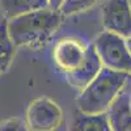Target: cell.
<instances>
[{
  "label": "cell",
  "instance_id": "6da1fadb",
  "mask_svg": "<svg viewBox=\"0 0 131 131\" xmlns=\"http://www.w3.org/2000/svg\"><path fill=\"white\" fill-rule=\"evenodd\" d=\"M62 21L59 10L49 7L7 20V29L16 47H39L54 36Z\"/></svg>",
  "mask_w": 131,
  "mask_h": 131
},
{
  "label": "cell",
  "instance_id": "7a4b0ae2",
  "mask_svg": "<svg viewBox=\"0 0 131 131\" xmlns=\"http://www.w3.org/2000/svg\"><path fill=\"white\" fill-rule=\"evenodd\" d=\"M131 75L102 68L76 97L78 110L85 114H101L109 110Z\"/></svg>",
  "mask_w": 131,
  "mask_h": 131
},
{
  "label": "cell",
  "instance_id": "3957f363",
  "mask_svg": "<svg viewBox=\"0 0 131 131\" xmlns=\"http://www.w3.org/2000/svg\"><path fill=\"white\" fill-rule=\"evenodd\" d=\"M92 45L105 68L131 75V54L126 38L110 31H102Z\"/></svg>",
  "mask_w": 131,
  "mask_h": 131
},
{
  "label": "cell",
  "instance_id": "277c9868",
  "mask_svg": "<svg viewBox=\"0 0 131 131\" xmlns=\"http://www.w3.org/2000/svg\"><path fill=\"white\" fill-rule=\"evenodd\" d=\"M25 122L30 131H57L63 122V112L54 100L39 97L28 105Z\"/></svg>",
  "mask_w": 131,
  "mask_h": 131
},
{
  "label": "cell",
  "instance_id": "5b68a950",
  "mask_svg": "<svg viewBox=\"0 0 131 131\" xmlns=\"http://www.w3.org/2000/svg\"><path fill=\"white\" fill-rule=\"evenodd\" d=\"M101 20L105 31L123 38L131 37L130 0H105L101 7Z\"/></svg>",
  "mask_w": 131,
  "mask_h": 131
},
{
  "label": "cell",
  "instance_id": "8992f818",
  "mask_svg": "<svg viewBox=\"0 0 131 131\" xmlns=\"http://www.w3.org/2000/svg\"><path fill=\"white\" fill-rule=\"evenodd\" d=\"M88 46L78 38H63L60 39L52 51V58L55 66L64 73L76 70L83 63L86 55Z\"/></svg>",
  "mask_w": 131,
  "mask_h": 131
},
{
  "label": "cell",
  "instance_id": "52a82bcc",
  "mask_svg": "<svg viewBox=\"0 0 131 131\" xmlns=\"http://www.w3.org/2000/svg\"><path fill=\"white\" fill-rule=\"evenodd\" d=\"M102 68H104V66H102L100 58L97 55L94 46L89 45L88 50H86L85 59L83 60V63L76 70L66 73V79H67L68 84L72 88L81 92L85 86L100 73V71Z\"/></svg>",
  "mask_w": 131,
  "mask_h": 131
},
{
  "label": "cell",
  "instance_id": "ba28073f",
  "mask_svg": "<svg viewBox=\"0 0 131 131\" xmlns=\"http://www.w3.org/2000/svg\"><path fill=\"white\" fill-rule=\"evenodd\" d=\"M112 131H131L130 86L128 81L106 112Z\"/></svg>",
  "mask_w": 131,
  "mask_h": 131
},
{
  "label": "cell",
  "instance_id": "9c48e42d",
  "mask_svg": "<svg viewBox=\"0 0 131 131\" xmlns=\"http://www.w3.org/2000/svg\"><path fill=\"white\" fill-rule=\"evenodd\" d=\"M68 131H112L106 113L85 114L76 112L68 126Z\"/></svg>",
  "mask_w": 131,
  "mask_h": 131
},
{
  "label": "cell",
  "instance_id": "30bf717a",
  "mask_svg": "<svg viewBox=\"0 0 131 131\" xmlns=\"http://www.w3.org/2000/svg\"><path fill=\"white\" fill-rule=\"evenodd\" d=\"M0 8L5 20L49 8V0H0Z\"/></svg>",
  "mask_w": 131,
  "mask_h": 131
},
{
  "label": "cell",
  "instance_id": "8fae6325",
  "mask_svg": "<svg viewBox=\"0 0 131 131\" xmlns=\"http://www.w3.org/2000/svg\"><path fill=\"white\" fill-rule=\"evenodd\" d=\"M16 46L9 37L7 21L0 24V75L5 72L15 57Z\"/></svg>",
  "mask_w": 131,
  "mask_h": 131
},
{
  "label": "cell",
  "instance_id": "7c38bea8",
  "mask_svg": "<svg viewBox=\"0 0 131 131\" xmlns=\"http://www.w3.org/2000/svg\"><path fill=\"white\" fill-rule=\"evenodd\" d=\"M98 0H64L63 4L59 7V12L63 17L73 16L81 12H85L92 8Z\"/></svg>",
  "mask_w": 131,
  "mask_h": 131
},
{
  "label": "cell",
  "instance_id": "4fadbf2b",
  "mask_svg": "<svg viewBox=\"0 0 131 131\" xmlns=\"http://www.w3.org/2000/svg\"><path fill=\"white\" fill-rule=\"evenodd\" d=\"M0 131H30L26 122L20 118H7L0 122Z\"/></svg>",
  "mask_w": 131,
  "mask_h": 131
},
{
  "label": "cell",
  "instance_id": "5bb4252c",
  "mask_svg": "<svg viewBox=\"0 0 131 131\" xmlns=\"http://www.w3.org/2000/svg\"><path fill=\"white\" fill-rule=\"evenodd\" d=\"M64 0H49V7L52 9H59V7L63 4Z\"/></svg>",
  "mask_w": 131,
  "mask_h": 131
},
{
  "label": "cell",
  "instance_id": "9a60e30c",
  "mask_svg": "<svg viewBox=\"0 0 131 131\" xmlns=\"http://www.w3.org/2000/svg\"><path fill=\"white\" fill-rule=\"evenodd\" d=\"M126 45H127V49H128V51H130V54H131V37L126 38Z\"/></svg>",
  "mask_w": 131,
  "mask_h": 131
},
{
  "label": "cell",
  "instance_id": "2e32d148",
  "mask_svg": "<svg viewBox=\"0 0 131 131\" xmlns=\"http://www.w3.org/2000/svg\"><path fill=\"white\" fill-rule=\"evenodd\" d=\"M4 21H7V20H5V17H4L3 12H2V8H0V24H2V23H4Z\"/></svg>",
  "mask_w": 131,
  "mask_h": 131
},
{
  "label": "cell",
  "instance_id": "e0dca14e",
  "mask_svg": "<svg viewBox=\"0 0 131 131\" xmlns=\"http://www.w3.org/2000/svg\"><path fill=\"white\" fill-rule=\"evenodd\" d=\"M130 109H131V89H130Z\"/></svg>",
  "mask_w": 131,
  "mask_h": 131
},
{
  "label": "cell",
  "instance_id": "ac0fdd59",
  "mask_svg": "<svg viewBox=\"0 0 131 131\" xmlns=\"http://www.w3.org/2000/svg\"><path fill=\"white\" fill-rule=\"evenodd\" d=\"M130 4H131V0H130Z\"/></svg>",
  "mask_w": 131,
  "mask_h": 131
}]
</instances>
